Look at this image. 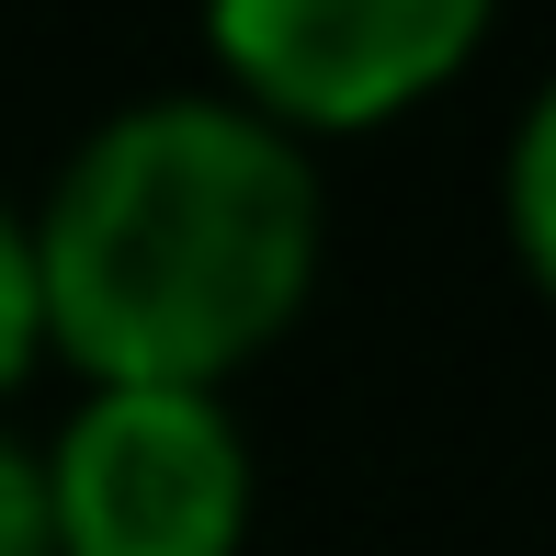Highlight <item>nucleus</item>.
<instances>
[{"label":"nucleus","mask_w":556,"mask_h":556,"mask_svg":"<svg viewBox=\"0 0 556 556\" xmlns=\"http://www.w3.org/2000/svg\"><path fill=\"white\" fill-rule=\"evenodd\" d=\"M46 352L91 387H205L307 318L330 262L318 160L227 91H148L58 160L23 216Z\"/></svg>","instance_id":"obj_1"},{"label":"nucleus","mask_w":556,"mask_h":556,"mask_svg":"<svg viewBox=\"0 0 556 556\" xmlns=\"http://www.w3.org/2000/svg\"><path fill=\"white\" fill-rule=\"evenodd\" d=\"M35 466L58 556H239L262 500L239 409L205 387H91Z\"/></svg>","instance_id":"obj_2"},{"label":"nucleus","mask_w":556,"mask_h":556,"mask_svg":"<svg viewBox=\"0 0 556 556\" xmlns=\"http://www.w3.org/2000/svg\"><path fill=\"white\" fill-rule=\"evenodd\" d=\"M489 23L500 0H205L227 103L285 125L295 148L420 114L443 80H466Z\"/></svg>","instance_id":"obj_3"},{"label":"nucleus","mask_w":556,"mask_h":556,"mask_svg":"<svg viewBox=\"0 0 556 556\" xmlns=\"http://www.w3.org/2000/svg\"><path fill=\"white\" fill-rule=\"evenodd\" d=\"M500 205H511V273H522V285H545V273H556V103H522V114H511Z\"/></svg>","instance_id":"obj_4"},{"label":"nucleus","mask_w":556,"mask_h":556,"mask_svg":"<svg viewBox=\"0 0 556 556\" xmlns=\"http://www.w3.org/2000/svg\"><path fill=\"white\" fill-rule=\"evenodd\" d=\"M46 364V318H35V250H23V205L0 193V397Z\"/></svg>","instance_id":"obj_5"},{"label":"nucleus","mask_w":556,"mask_h":556,"mask_svg":"<svg viewBox=\"0 0 556 556\" xmlns=\"http://www.w3.org/2000/svg\"><path fill=\"white\" fill-rule=\"evenodd\" d=\"M0 556H58V534H46V466L12 432H0Z\"/></svg>","instance_id":"obj_6"}]
</instances>
